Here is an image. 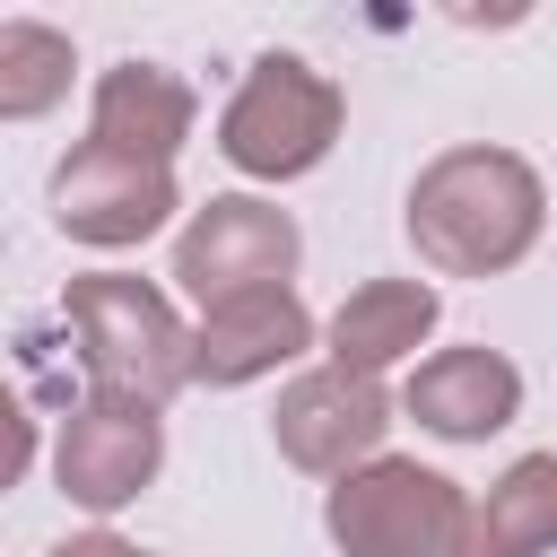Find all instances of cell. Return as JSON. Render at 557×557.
<instances>
[{"instance_id": "cell-10", "label": "cell", "mask_w": 557, "mask_h": 557, "mask_svg": "<svg viewBox=\"0 0 557 557\" xmlns=\"http://www.w3.org/2000/svg\"><path fill=\"white\" fill-rule=\"evenodd\" d=\"M400 409L444 444H487V435H505L522 418V374L496 348H435L400 383Z\"/></svg>"}, {"instance_id": "cell-8", "label": "cell", "mask_w": 557, "mask_h": 557, "mask_svg": "<svg viewBox=\"0 0 557 557\" xmlns=\"http://www.w3.org/2000/svg\"><path fill=\"white\" fill-rule=\"evenodd\" d=\"M383 426H392V392L374 374H348V366H313L278 392L270 409V435L296 470L313 479H348L366 461H383Z\"/></svg>"}, {"instance_id": "cell-7", "label": "cell", "mask_w": 557, "mask_h": 557, "mask_svg": "<svg viewBox=\"0 0 557 557\" xmlns=\"http://www.w3.org/2000/svg\"><path fill=\"white\" fill-rule=\"evenodd\" d=\"M165 470V418L148 400H113V392H87L61 435H52V479L70 505L87 513H122L148 479Z\"/></svg>"}, {"instance_id": "cell-1", "label": "cell", "mask_w": 557, "mask_h": 557, "mask_svg": "<svg viewBox=\"0 0 557 557\" xmlns=\"http://www.w3.org/2000/svg\"><path fill=\"white\" fill-rule=\"evenodd\" d=\"M400 226H409V244H418L426 270H444V278H496V270H513L540 244L548 191H540V174L513 148L470 139V148H444L435 165H418Z\"/></svg>"}, {"instance_id": "cell-12", "label": "cell", "mask_w": 557, "mask_h": 557, "mask_svg": "<svg viewBox=\"0 0 557 557\" xmlns=\"http://www.w3.org/2000/svg\"><path fill=\"white\" fill-rule=\"evenodd\" d=\"M444 322V296L426 287V278H366V287H348V305L331 313V366H348V374H392L400 357H418L426 348V331Z\"/></svg>"}, {"instance_id": "cell-14", "label": "cell", "mask_w": 557, "mask_h": 557, "mask_svg": "<svg viewBox=\"0 0 557 557\" xmlns=\"http://www.w3.org/2000/svg\"><path fill=\"white\" fill-rule=\"evenodd\" d=\"M78 78V52L61 26H35V17H9L0 26V122H35L70 96Z\"/></svg>"}, {"instance_id": "cell-3", "label": "cell", "mask_w": 557, "mask_h": 557, "mask_svg": "<svg viewBox=\"0 0 557 557\" xmlns=\"http://www.w3.org/2000/svg\"><path fill=\"white\" fill-rule=\"evenodd\" d=\"M322 531L339 557H479V505L461 496V479L400 453L331 479Z\"/></svg>"}, {"instance_id": "cell-9", "label": "cell", "mask_w": 557, "mask_h": 557, "mask_svg": "<svg viewBox=\"0 0 557 557\" xmlns=\"http://www.w3.org/2000/svg\"><path fill=\"white\" fill-rule=\"evenodd\" d=\"M313 348V313L296 287H261V296H235V305H209L191 322V383L209 392H235V383H261L278 366H296Z\"/></svg>"}, {"instance_id": "cell-2", "label": "cell", "mask_w": 557, "mask_h": 557, "mask_svg": "<svg viewBox=\"0 0 557 557\" xmlns=\"http://www.w3.org/2000/svg\"><path fill=\"white\" fill-rule=\"evenodd\" d=\"M61 322L78 339V366L96 392L113 400H148L165 409L191 383V322L174 313L165 287L131 278V270H78L61 287Z\"/></svg>"}, {"instance_id": "cell-6", "label": "cell", "mask_w": 557, "mask_h": 557, "mask_svg": "<svg viewBox=\"0 0 557 557\" xmlns=\"http://www.w3.org/2000/svg\"><path fill=\"white\" fill-rule=\"evenodd\" d=\"M174 209H183L174 165H139V157L96 148V139H78V148L52 165V226H61L70 244L122 252V244H148Z\"/></svg>"}, {"instance_id": "cell-13", "label": "cell", "mask_w": 557, "mask_h": 557, "mask_svg": "<svg viewBox=\"0 0 557 557\" xmlns=\"http://www.w3.org/2000/svg\"><path fill=\"white\" fill-rule=\"evenodd\" d=\"M548 548H557V453H522L479 496V557H548Z\"/></svg>"}, {"instance_id": "cell-15", "label": "cell", "mask_w": 557, "mask_h": 557, "mask_svg": "<svg viewBox=\"0 0 557 557\" xmlns=\"http://www.w3.org/2000/svg\"><path fill=\"white\" fill-rule=\"evenodd\" d=\"M44 557H148V548H131L122 531H70V540L44 548Z\"/></svg>"}, {"instance_id": "cell-4", "label": "cell", "mask_w": 557, "mask_h": 557, "mask_svg": "<svg viewBox=\"0 0 557 557\" xmlns=\"http://www.w3.org/2000/svg\"><path fill=\"white\" fill-rule=\"evenodd\" d=\"M339 122H348L339 78H322L305 52H261L218 113V157L252 183H296L339 148Z\"/></svg>"}, {"instance_id": "cell-5", "label": "cell", "mask_w": 557, "mask_h": 557, "mask_svg": "<svg viewBox=\"0 0 557 557\" xmlns=\"http://www.w3.org/2000/svg\"><path fill=\"white\" fill-rule=\"evenodd\" d=\"M305 261V235L278 200H252V191H218L183 218L174 235V287L209 313V305H235V296H261V287H287Z\"/></svg>"}, {"instance_id": "cell-11", "label": "cell", "mask_w": 557, "mask_h": 557, "mask_svg": "<svg viewBox=\"0 0 557 557\" xmlns=\"http://www.w3.org/2000/svg\"><path fill=\"white\" fill-rule=\"evenodd\" d=\"M191 122H200V96L174 70H157V61H113L96 78V104H87V139L122 148L139 165H174L183 139H191Z\"/></svg>"}]
</instances>
